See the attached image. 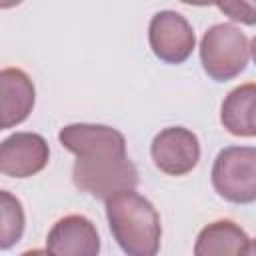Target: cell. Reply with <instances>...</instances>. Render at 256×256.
I'll return each mask as SVG.
<instances>
[{
  "instance_id": "1",
  "label": "cell",
  "mask_w": 256,
  "mask_h": 256,
  "mask_svg": "<svg viewBox=\"0 0 256 256\" xmlns=\"http://www.w3.org/2000/svg\"><path fill=\"white\" fill-rule=\"evenodd\" d=\"M60 144L76 156L72 166L74 186L98 200H108L124 190H134L138 170L126 154V138L106 124H68L58 132Z\"/></svg>"
},
{
  "instance_id": "2",
  "label": "cell",
  "mask_w": 256,
  "mask_h": 256,
  "mask_svg": "<svg viewBox=\"0 0 256 256\" xmlns=\"http://www.w3.org/2000/svg\"><path fill=\"white\" fill-rule=\"evenodd\" d=\"M110 232L126 256H158L162 224L154 204L134 190L106 200Z\"/></svg>"
},
{
  "instance_id": "3",
  "label": "cell",
  "mask_w": 256,
  "mask_h": 256,
  "mask_svg": "<svg viewBox=\"0 0 256 256\" xmlns=\"http://www.w3.org/2000/svg\"><path fill=\"white\" fill-rule=\"evenodd\" d=\"M250 58L246 34L234 24H214L200 40V62L216 82H228L244 72Z\"/></svg>"
},
{
  "instance_id": "4",
  "label": "cell",
  "mask_w": 256,
  "mask_h": 256,
  "mask_svg": "<svg viewBox=\"0 0 256 256\" xmlns=\"http://www.w3.org/2000/svg\"><path fill=\"white\" fill-rule=\"evenodd\" d=\"M212 186L232 204L256 202V148L228 146L212 164Z\"/></svg>"
},
{
  "instance_id": "5",
  "label": "cell",
  "mask_w": 256,
  "mask_h": 256,
  "mask_svg": "<svg viewBox=\"0 0 256 256\" xmlns=\"http://www.w3.org/2000/svg\"><path fill=\"white\" fill-rule=\"evenodd\" d=\"M148 42L154 56L166 64H182L190 58L196 36L190 22L176 10H160L148 26Z\"/></svg>"
},
{
  "instance_id": "6",
  "label": "cell",
  "mask_w": 256,
  "mask_h": 256,
  "mask_svg": "<svg viewBox=\"0 0 256 256\" xmlns=\"http://www.w3.org/2000/svg\"><path fill=\"white\" fill-rule=\"evenodd\" d=\"M154 166L168 176H184L192 172L200 160L198 136L184 126L160 130L150 146Z\"/></svg>"
},
{
  "instance_id": "7",
  "label": "cell",
  "mask_w": 256,
  "mask_h": 256,
  "mask_svg": "<svg viewBox=\"0 0 256 256\" xmlns=\"http://www.w3.org/2000/svg\"><path fill=\"white\" fill-rule=\"evenodd\" d=\"M48 142L36 132H16L0 146V170L10 178H30L46 168Z\"/></svg>"
},
{
  "instance_id": "8",
  "label": "cell",
  "mask_w": 256,
  "mask_h": 256,
  "mask_svg": "<svg viewBox=\"0 0 256 256\" xmlns=\"http://www.w3.org/2000/svg\"><path fill=\"white\" fill-rule=\"evenodd\" d=\"M46 250L50 256H98L100 236L92 220L80 214H70L50 228Z\"/></svg>"
},
{
  "instance_id": "9",
  "label": "cell",
  "mask_w": 256,
  "mask_h": 256,
  "mask_svg": "<svg viewBox=\"0 0 256 256\" xmlns=\"http://www.w3.org/2000/svg\"><path fill=\"white\" fill-rule=\"evenodd\" d=\"M36 100V90L30 76L20 68H4L0 72V106H2V130L24 122Z\"/></svg>"
},
{
  "instance_id": "10",
  "label": "cell",
  "mask_w": 256,
  "mask_h": 256,
  "mask_svg": "<svg viewBox=\"0 0 256 256\" xmlns=\"http://www.w3.org/2000/svg\"><path fill=\"white\" fill-rule=\"evenodd\" d=\"M250 238L232 220L206 224L194 242V256H246Z\"/></svg>"
},
{
  "instance_id": "11",
  "label": "cell",
  "mask_w": 256,
  "mask_h": 256,
  "mask_svg": "<svg viewBox=\"0 0 256 256\" xmlns=\"http://www.w3.org/2000/svg\"><path fill=\"white\" fill-rule=\"evenodd\" d=\"M220 122L234 136H256V84L230 90L220 106Z\"/></svg>"
},
{
  "instance_id": "12",
  "label": "cell",
  "mask_w": 256,
  "mask_h": 256,
  "mask_svg": "<svg viewBox=\"0 0 256 256\" xmlns=\"http://www.w3.org/2000/svg\"><path fill=\"white\" fill-rule=\"evenodd\" d=\"M2 198V230H0V248L8 250L12 248L24 232V210L16 196H12L8 190L0 192Z\"/></svg>"
},
{
  "instance_id": "13",
  "label": "cell",
  "mask_w": 256,
  "mask_h": 256,
  "mask_svg": "<svg viewBox=\"0 0 256 256\" xmlns=\"http://www.w3.org/2000/svg\"><path fill=\"white\" fill-rule=\"evenodd\" d=\"M216 8L224 12L230 20L242 22L248 26L256 24V0H230V2H218Z\"/></svg>"
},
{
  "instance_id": "14",
  "label": "cell",
  "mask_w": 256,
  "mask_h": 256,
  "mask_svg": "<svg viewBox=\"0 0 256 256\" xmlns=\"http://www.w3.org/2000/svg\"><path fill=\"white\" fill-rule=\"evenodd\" d=\"M20 256H50V254H48V250H40V248H34V250H26V252H22Z\"/></svg>"
},
{
  "instance_id": "15",
  "label": "cell",
  "mask_w": 256,
  "mask_h": 256,
  "mask_svg": "<svg viewBox=\"0 0 256 256\" xmlns=\"http://www.w3.org/2000/svg\"><path fill=\"white\" fill-rule=\"evenodd\" d=\"M246 256H256V238H254V240H250L248 250H246Z\"/></svg>"
},
{
  "instance_id": "16",
  "label": "cell",
  "mask_w": 256,
  "mask_h": 256,
  "mask_svg": "<svg viewBox=\"0 0 256 256\" xmlns=\"http://www.w3.org/2000/svg\"><path fill=\"white\" fill-rule=\"evenodd\" d=\"M250 56H252V60H254V64H256V36L250 40Z\"/></svg>"
}]
</instances>
